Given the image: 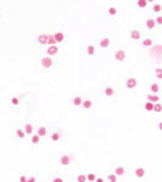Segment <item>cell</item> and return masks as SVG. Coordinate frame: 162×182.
Masks as SVG:
<instances>
[{
  "instance_id": "19",
  "label": "cell",
  "mask_w": 162,
  "mask_h": 182,
  "mask_svg": "<svg viewBox=\"0 0 162 182\" xmlns=\"http://www.w3.org/2000/svg\"><path fill=\"white\" fill-rule=\"evenodd\" d=\"M96 110V103L91 96H85V100H83L82 106H81V112H94Z\"/></svg>"
},
{
  "instance_id": "30",
  "label": "cell",
  "mask_w": 162,
  "mask_h": 182,
  "mask_svg": "<svg viewBox=\"0 0 162 182\" xmlns=\"http://www.w3.org/2000/svg\"><path fill=\"white\" fill-rule=\"evenodd\" d=\"M104 177H105V182H120V178L117 177L112 170H109V172L105 173Z\"/></svg>"
},
{
  "instance_id": "4",
  "label": "cell",
  "mask_w": 162,
  "mask_h": 182,
  "mask_svg": "<svg viewBox=\"0 0 162 182\" xmlns=\"http://www.w3.org/2000/svg\"><path fill=\"white\" fill-rule=\"evenodd\" d=\"M95 42H96V45L99 48V50L102 52V54H108L111 52V49L113 48V38L108 33L100 35Z\"/></svg>"
},
{
  "instance_id": "28",
  "label": "cell",
  "mask_w": 162,
  "mask_h": 182,
  "mask_svg": "<svg viewBox=\"0 0 162 182\" xmlns=\"http://www.w3.org/2000/svg\"><path fill=\"white\" fill-rule=\"evenodd\" d=\"M145 100H149L152 103H157L162 100V95H158V94H152V92H146L145 94Z\"/></svg>"
},
{
  "instance_id": "1",
  "label": "cell",
  "mask_w": 162,
  "mask_h": 182,
  "mask_svg": "<svg viewBox=\"0 0 162 182\" xmlns=\"http://www.w3.org/2000/svg\"><path fill=\"white\" fill-rule=\"evenodd\" d=\"M99 94H100V98H102L103 100L111 102V100H115L117 98V89L115 85L109 83V82H103V83L100 85Z\"/></svg>"
},
{
  "instance_id": "18",
  "label": "cell",
  "mask_w": 162,
  "mask_h": 182,
  "mask_svg": "<svg viewBox=\"0 0 162 182\" xmlns=\"http://www.w3.org/2000/svg\"><path fill=\"white\" fill-rule=\"evenodd\" d=\"M112 172L119 177L120 180H124L127 177V174L128 172H129V168H128V165L124 164V162H119V164H116L115 166L112 168Z\"/></svg>"
},
{
  "instance_id": "20",
  "label": "cell",
  "mask_w": 162,
  "mask_h": 182,
  "mask_svg": "<svg viewBox=\"0 0 162 182\" xmlns=\"http://www.w3.org/2000/svg\"><path fill=\"white\" fill-rule=\"evenodd\" d=\"M146 90H148V92L162 95V83L158 81H148L146 82Z\"/></svg>"
},
{
  "instance_id": "23",
  "label": "cell",
  "mask_w": 162,
  "mask_h": 182,
  "mask_svg": "<svg viewBox=\"0 0 162 182\" xmlns=\"http://www.w3.org/2000/svg\"><path fill=\"white\" fill-rule=\"evenodd\" d=\"M50 182H69L67 181V175L63 172H59V170H55V172L50 173Z\"/></svg>"
},
{
  "instance_id": "5",
  "label": "cell",
  "mask_w": 162,
  "mask_h": 182,
  "mask_svg": "<svg viewBox=\"0 0 162 182\" xmlns=\"http://www.w3.org/2000/svg\"><path fill=\"white\" fill-rule=\"evenodd\" d=\"M145 35H146V32L144 30L142 25L135 24V25H132V26H131L129 30H128V40L137 45V44L144 38Z\"/></svg>"
},
{
  "instance_id": "36",
  "label": "cell",
  "mask_w": 162,
  "mask_h": 182,
  "mask_svg": "<svg viewBox=\"0 0 162 182\" xmlns=\"http://www.w3.org/2000/svg\"><path fill=\"white\" fill-rule=\"evenodd\" d=\"M96 177H98V173L96 172H88L87 173V182L95 181V180H96Z\"/></svg>"
},
{
  "instance_id": "24",
  "label": "cell",
  "mask_w": 162,
  "mask_h": 182,
  "mask_svg": "<svg viewBox=\"0 0 162 182\" xmlns=\"http://www.w3.org/2000/svg\"><path fill=\"white\" fill-rule=\"evenodd\" d=\"M149 16H157L162 13V3L161 2H154L152 4H149V8H148V12Z\"/></svg>"
},
{
  "instance_id": "37",
  "label": "cell",
  "mask_w": 162,
  "mask_h": 182,
  "mask_svg": "<svg viewBox=\"0 0 162 182\" xmlns=\"http://www.w3.org/2000/svg\"><path fill=\"white\" fill-rule=\"evenodd\" d=\"M19 182H28V172H20Z\"/></svg>"
},
{
  "instance_id": "17",
  "label": "cell",
  "mask_w": 162,
  "mask_h": 182,
  "mask_svg": "<svg viewBox=\"0 0 162 182\" xmlns=\"http://www.w3.org/2000/svg\"><path fill=\"white\" fill-rule=\"evenodd\" d=\"M142 28L146 32V33H154V32H157L160 28L157 26V24H155V20L153 16H146V19L144 20V24H142Z\"/></svg>"
},
{
  "instance_id": "34",
  "label": "cell",
  "mask_w": 162,
  "mask_h": 182,
  "mask_svg": "<svg viewBox=\"0 0 162 182\" xmlns=\"http://www.w3.org/2000/svg\"><path fill=\"white\" fill-rule=\"evenodd\" d=\"M9 104L12 107H15V108H17L20 104H21V98L20 96H17V95H15V96H12L11 98V100H9Z\"/></svg>"
},
{
  "instance_id": "8",
  "label": "cell",
  "mask_w": 162,
  "mask_h": 182,
  "mask_svg": "<svg viewBox=\"0 0 162 182\" xmlns=\"http://www.w3.org/2000/svg\"><path fill=\"white\" fill-rule=\"evenodd\" d=\"M52 35H53V38L57 45H61V44H67L69 38H70V35L69 32L66 30L65 28H55L52 30Z\"/></svg>"
},
{
  "instance_id": "16",
  "label": "cell",
  "mask_w": 162,
  "mask_h": 182,
  "mask_svg": "<svg viewBox=\"0 0 162 182\" xmlns=\"http://www.w3.org/2000/svg\"><path fill=\"white\" fill-rule=\"evenodd\" d=\"M62 139H63V132H62V129L58 128V127H50L48 140L52 141L53 144H58V142L62 141Z\"/></svg>"
},
{
  "instance_id": "7",
  "label": "cell",
  "mask_w": 162,
  "mask_h": 182,
  "mask_svg": "<svg viewBox=\"0 0 162 182\" xmlns=\"http://www.w3.org/2000/svg\"><path fill=\"white\" fill-rule=\"evenodd\" d=\"M83 53H85V56L87 58H90L92 61H98L100 58V56H102V52L99 50V48H98L95 41L87 42L85 45V50H83Z\"/></svg>"
},
{
  "instance_id": "35",
  "label": "cell",
  "mask_w": 162,
  "mask_h": 182,
  "mask_svg": "<svg viewBox=\"0 0 162 182\" xmlns=\"http://www.w3.org/2000/svg\"><path fill=\"white\" fill-rule=\"evenodd\" d=\"M153 114L155 115H161L162 114V100L154 103V107H153Z\"/></svg>"
},
{
  "instance_id": "9",
  "label": "cell",
  "mask_w": 162,
  "mask_h": 182,
  "mask_svg": "<svg viewBox=\"0 0 162 182\" xmlns=\"http://www.w3.org/2000/svg\"><path fill=\"white\" fill-rule=\"evenodd\" d=\"M154 45H155V37L153 36V33H146L142 40L137 44V48H138V50L144 52V50L152 49Z\"/></svg>"
},
{
  "instance_id": "27",
  "label": "cell",
  "mask_w": 162,
  "mask_h": 182,
  "mask_svg": "<svg viewBox=\"0 0 162 182\" xmlns=\"http://www.w3.org/2000/svg\"><path fill=\"white\" fill-rule=\"evenodd\" d=\"M41 141H42V139H41V137L38 136L37 133H33L32 136L28 137V142H29V145H30L32 148L38 147V145L41 144Z\"/></svg>"
},
{
  "instance_id": "45",
  "label": "cell",
  "mask_w": 162,
  "mask_h": 182,
  "mask_svg": "<svg viewBox=\"0 0 162 182\" xmlns=\"http://www.w3.org/2000/svg\"><path fill=\"white\" fill-rule=\"evenodd\" d=\"M161 58H162V53H161Z\"/></svg>"
},
{
  "instance_id": "22",
  "label": "cell",
  "mask_w": 162,
  "mask_h": 182,
  "mask_svg": "<svg viewBox=\"0 0 162 182\" xmlns=\"http://www.w3.org/2000/svg\"><path fill=\"white\" fill-rule=\"evenodd\" d=\"M42 53L50 56L53 58H58L59 57V45H48L42 49Z\"/></svg>"
},
{
  "instance_id": "46",
  "label": "cell",
  "mask_w": 162,
  "mask_h": 182,
  "mask_svg": "<svg viewBox=\"0 0 162 182\" xmlns=\"http://www.w3.org/2000/svg\"><path fill=\"white\" fill-rule=\"evenodd\" d=\"M92 182H95V181H92Z\"/></svg>"
},
{
  "instance_id": "15",
  "label": "cell",
  "mask_w": 162,
  "mask_h": 182,
  "mask_svg": "<svg viewBox=\"0 0 162 182\" xmlns=\"http://www.w3.org/2000/svg\"><path fill=\"white\" fill-rule=\"evenodd\" d=\"M33 44H36L40 48H45L49 45V32H41V33H36L33 35Z\"/></svg>"
},
{
  "instance_id": "2",
  "label": "cell",
  "mask_w": 162,
  "mask_h": 182,
  "mask_svg": "<svg viewBox=\"0 0 162 182\" xmlns=\"http://www.w3.org/2000/svg\"><path fill=\"white\" fill-rule=\"evenodd\" d=\"M108 54H109L111 61H112L113 63H116V65H123V63H125L127 59H128V50H127L125 46H116V48H112Z\"/></svg>"
},
{
  "instance_id": "43",
  "label": "cell",
  "mask_w": 162,
  "mask_h": 182,
  "mask_svg": "<svg viewBox=\"0 0 162 182\" xmlns=\"http://www.w3.org/2000/svg\"><path fill=\"white\" fill-rule=\"evenodd\" d=\"M146 2H148L149 4H152V3H154V2H157V0H146Z\"/></svg>"
},
{
  "instance_id": "13",
  "label": "cell",
  "mask_w": 162,
  "mask_h": 182,
  "mask_svg": "<svg viewBox=\"0 0 162 182\" xmlns=\"http://www.w3.org/2000/svg\"><path fill=\"white\" fill-rule=\"evenodd\" d=\"M85 96L86 95H83V92H72L70 95V107L75 111H79L82 103L85 100Z\"/></svg>"
},
{
  "instance_id": "41",
  "label": "cell",
  "mask_w": 162,
  "mask_h": 182,
  "mask_svg": "<svg viewBox=\"0 0 162 182\" xmlns=\"http://www.w3.org/2000/svg\"><path fill=\"white\" fill-rule=\"evenodd\" d=\"M63 3H66V4H70V5H72V4H76L78 3V0H62Z\"/></svg>"
},
{
  "instance_id": "32",
  "label": "cell",
  "mask_w": 162,
  "mask_h": 182,
  "mask_svg": "<svg viewBox=\"0 0 162 182\" xmlns=\"http://www.w3.org/2000/svg\"><path fill=\"white\" fill-rule=\"evenodd\" d=\"M38 178H40V174L37 170H32L28 173V182H38Z\"/></svg>"
},
{
  "instance_id": "39",
  "label": "cell",
  "mask_w": 162,
  "mask_h": 182,
  "mask_svg": "<svg viewBox=\"0 0 162 182\" xmlns=\"http://www.w3.org/2000/svg\"><path fill=\"white\" fill-rule=\"evenodd\" d=\"M155 129H157L158 132H161V133H162V119L158 120V121H155Z\"/></svg>"
},
{
  "instance_id": "11",
  "label": "cell",
  "mask_w": 162,
  "mask_h": 182,
  "mask_svg": "<svg viewBox=\"0 0 162 182\" xmlns=\"http://www.w3.org/2000/svg\"><path fill=\"white\" fill-rule=\"evenodd\" d=\"M104 16L111 21H116L120 16V8L116 4H107L104 8Z\"/></svg>"
},
{
  "instance_id": "21",
  "label": "cell",
  "mask_w": 162,
  "mask_h": 182,
  "mask_svg": "<svg viewBox=\"0 0 162 182\" xmlns=\"http://www.w3.org/2000/svg\"><path fill=\"white\" fill-rule=\"evenodd\" d=\"M49 131H50V127L45 123H40L37 124V128H36V133L41 137L42 140H48V136H49Z\"/></svg>"
},
{
  "instance_id": "26",
  "label": "cell",
  "mask_w": 162,
  "mask_h": 182,
  "mask_svg": "<svg viewBox=\"0 0 162 182\" xmlns=\"http://www.w3.org/2000/svg\"><path fill=\"white\" fill-rule=\"evenodd\" d=\"M133 5H135V8L138 11V12H148L149 3L146 2V0H136V2L133 3Z\"/></svg>"
},
{
  "instance_id": "33",
  "label": "cell",
  "mask_w": 162,
  "mask_h": 182,
  "mask_svg": "<svg viewBox=\"0 0 162 182\" xmlns=\"http://www.w3.org/2000/svg\"><path fill=\"white\" fill-rule=\"evenodd\" d=\"M153 74H154V78L162 83V66H155L153 69Z\"/></svg>"
},
{
  "instance_id": "42",
  "label": "cell",
  "mask_w": 162,
  "mask_h": 182,
  "mask_svg": "<svg viewBox=\"0 0 162 182\" xmlns=\"http://www.w3.org/2000/svg\"><path fill=\"white\" fill-rule=\"evenodd\" d=\"M4 20V11H3V8L0 7V23Z\"/></svg>"
},
{
  "instance_id": "44",
  "label": "cell",
  "mask_w": 162,
  "mask_h": 182,
  "mask_svg": "<svg viewBox=\"0 0 162 182\" xmlns=\"http://www.w3.org/2000/svg\"><path fill=\"white\" fill-rule=\"evenodd\" d=\"M131 2H132V3H135V2H136V0H131Z\"/></svg>"
},
{
  "instance_id": "14",
  "label": "cell",
  "mask_w": 162,
  "mask_h": 182,
  "mask_svg": "<svg viewBox=\"0 0 162 182\" xmlns=\"http://www.w3.org/2000/svg\"><path fill=\"white\" fill-rule=\"evenodd\" d=\"M12 137L16 142H20V141H26L28 140V136L25 133V131L23 128V124H15L13 128H12Z\"/></svg>"
},
{
  "instance_id": "38",
  "label": "cell",
  "mask_w": 162,
  "mask_h": 182,
  "mask_svg": "<svg viewBox=\"0 0 162 182\" xmlns=\"http://www.w3.org/2000/svg\"><path fill=\"white\" fill-rule=\"evenodd\" d=\"M154 20H155V24H157L158 28H162V13L157 15V16H153Z\"/></svg>"
},
{
  "instance_id": "12",
  "label": "cell",
  "mask_w": 162,
  "mask_h": 182,
  "mask_svg": "<svg viewBox=\"0 0 162 182\" xmlns=\"http://www.w3.org/2000/svg\"><path fill=\"white\" fill-rule=\"evenodd\" d=\"M132 174L137 181H146L148 180V168H146V165H144V164L135 165Z\"/></svg>"
},
{
  "instance_id": "40",
  "label": "cell",
  "mask_w": 162,
  "mask_h": 182,
  "mask_svg": "<svg viewBox=\"0 0 162 182\" xmlns=\"http://www.w3.org/2000/svg\"><path fill=\"white\" fill-rule=\"evenodd\" d=\"M95 182H105V177H104V175H99L98 174V177H96V180H95Z\"/></svg>"
},
{
  "instance_id": "6",
  "label": "cell",
  "mask_w": 162,
  "mask_h": 182,
  "mask_svg": "<svg viewBox=\"0 0 162 182\" xmlns=\"http://www.w3.org/2000/svg\"><path fill=\"white\" fill-rule=\"evenodd\" d=\"M75 165V156L70 152H61L58 154V166L61 169H69Z\"/></svg>"
},
{
  "instance_id": "10",
  "label": "cell",
  "mask_w": 162,
  "mask_h": 182,
  "mask_svg": "<svg viewBox=\"0 0 162 182\" xmlns=\"http://www.w3.org/2000/svg\"><path fill=\"white\" fill-rule=\"evenodd\" d=\"M124 89L128 94H135L137 90H138V86H140V82H138V78L135 75H129L127 77L124 79Z\"/></svg>"
},
{
  "instance_id": "3",
  "label": "cell",
  "mask_w": 162,
  "mask_h": 182,
  "mask_svg": "<svg viewBox=\"0 0 162 182\" xmlns=\"http://www.w3.org/2000/svg\"><path fill=\"white\" fill-rule=\"evenodd\" d=\"M38 63H40V68L46 71V73H52V71H55L58 69V58H53L50 56H46V54H41L40 58H38Z\"/></svg>"
},
{
  "instance_id": "29",
  "label": "cell",
  "mask_w": 162,
  "mask_h": 182,
  "mask_svg": "<svg viewBox=\"0 0 162 182\" xmlns=\"http://www.w3.org/2000/svg\"><path fill=\"white\" fill-rule=\"evenodd\" d=\"M74 182H87V172H83V170L76 172L74 177Z\"/></svg>"
},
{
  "instance_id": "25",
  "label": "cell",
  "mask_w": 162,
  "mask_h": 182,
  "mask_svg": "<svg viewBox=\"0 0 162 182\" xmlns=\"http://www.w3.org/2000/svg\"><path fill=\"white\" fill-rule=\"evenodd\" d=\"M23 128H24V131H25L26 136L29 137V136H32L33 133H36L37 124L32 123V121H25V123H23Z\"/></svg>"
},
{
  "instance_id": "31",
  "label": "cell",
  "mask_w": 162,
  "mask_h": 182,
  "mask_svg": "<svg viewBox=\"0 0 162 182\" xmlns=\"http://www.w3.org/2000/svg\"><path fill=\"white\" fill-rule=\"evenodd\" d=\"M153 107H154V103L149 102V100H144V103H142V110L146 114H153Z\"/></svg>"
}]
</instances>
